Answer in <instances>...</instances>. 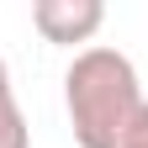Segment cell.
Segmentation results:
<instances>
[{
  "mask_svg": "<svg viewBox=\"0 0 148 148\" xmlns=\"http://www.w3.org/2000/svg\"><path fill=\"white\" fill-rule=\"evenodd\" d=\"M116 148H148V101H143V111L132 116V127L122 132V143Z\"/></svg>",
  "mask_w": 148,
  "mask_h": 148,
  "instance_id": "cell-4",
  "label": "cell"
},
{
  "mask_svg": "<svg viewBox=\"0 0 148 148\" xmlns=\"http://www.w3.org/2000/svg\"><path fill=\"white\" fill-rule=\"evenodd\" d=\"M0 148H32V132H27V116L16 106V90H11V69L0 58Z\"/></svg>",
  "mask_w": 148,
  "mask_h": 148,
  "instance_id": "cell-3",
  "label": "cell"
},
{
  "mask_svg": "<svg viewBox=\"0 0 148 148\" xmlns=\"http://www.w3.org/2000/svg\"><path fill=\"white\" fill-rule=\"evenodd\" d=\"M106 21V5L101 0H37L32 5V27L42 32V42H58V48H74V42H90Z\"/></svg>",
  "mask_w": 148,
  "mask_h": 148,
  "instance_id": "cell-2",
  "label": "cell"
},
{
  "mask_svg": "<svg viewBox=\"0 0 148 148\" xmlns=\"http://www.w3.org/2000/svg\"><path fill=\"white\" fill-rule=\"evenodd\" d=\"M64 106L79 148H116L122 132L143 111V85L127 53L116 48H85L74 53L64 74Z\"/></svg>",
  "mask_w": 148,
  "mask_h": 148,
  "instance_id": "cell-1",
  "label": "cell"
}]
</instances>
